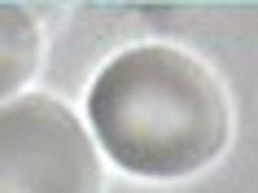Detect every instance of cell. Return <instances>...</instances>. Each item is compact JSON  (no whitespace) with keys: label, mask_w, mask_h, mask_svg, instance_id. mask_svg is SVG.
I'll use <instances>...</instances> for the list:
<instances>
[{"label":"cell","mask_w":258,"mask_h":193,"mask_svg":"<svg viewBox=\"0 0 258 193\" xmlns=\"http://www.w3.org/2000/svg\"><path fill=\"white\" fill-rule=\"evenodd\" d=\"M88 123L118 167L179 180L228 145V96L219 79L171 44H136L96 75Z\"/></svg>","instance_id":"cell-1"},{"label":"cell","mask_w":258,"mask_h":193,"mask_svg":"<svg viewBox=\"0 0 258 193\" xmlns=\"http://www.w3.org/2000/svg\"><path fill=\"white\" fill-rule=\"evenodd\" d=\"M0 193H101V158L53 96H14L0 106Z\"/></svg>","instance_id":"cell-2"},{"label":"cell","mask_w":258,"mask_h":193,"mask_svg":"<svg viewBox=\"0 0 258 193\" xmlns=\"http://www.w3.org/2000/svg\"><path fill=\"white\" fill-rule=\"evenodd\" d=\"M35 62H40L35 18L18 5H0V106L31 79Z\"/></svg>","instance_id":"cell-3"}]
</instances>
